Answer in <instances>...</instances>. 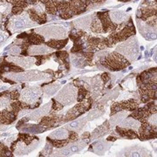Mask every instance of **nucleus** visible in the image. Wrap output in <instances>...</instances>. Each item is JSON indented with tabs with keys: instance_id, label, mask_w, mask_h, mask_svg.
I'll list each match as a JSON object with an SVG mask.
<instances>
[{
	"instance_id": "6",
	"label": "nucleus",
	"mask_w": 157,
	"mask_h": 157,
	"mask_svg": "<svg viewBox=\"0 0 157 157\" xmlns=\"http://www.w3.org/2000/svg\"><path fill=\"white\" fill-rule=\"evenodd\" d=\"M101 64L106 66L107 68H109L111 71H119L122 68L126 67L128 63V59L120 54L117 52H114L109 55H107L103 58V60L101 61Z\"/></svg>"
},
{
	"instance_id": "15",
	"label": "nucleus",
	"mask_w": 157,
	"mask_h": 157,
	"mask_svg": "<svg viewBox=\"0 0 157 157\" xmlns=\"http://www.w3.org/2000/svg\"><path fill=\"white\" fill-rule=\"evenodd\" d=\"M86 142L85 139L72 141V142H69L67 145H66L67 148L72 154H73V153H78V152L83 150L85 147H86Z\"/></svg>"
},
{
	"instance_id": "11",
	"label": "nucleus",
	"mask_w": 157,
	"mask_h": 157,
	"mask_svg": "<svg viewBox=\"0 0 157 157\" xmlns=\"http://www.w3.org/2000/svg\"><path fill=\"white\" fill-rule=\"evenodd\" d=\"M51 107H52V103H47L45 104V106H43L42 107H39L37 110L34 111H31L29 113V118L31 120H34L37 121L39 120L41 117H44L45 115L49 114V112L51 110Z\"/></svg>"
},
{
	"instance_id": "14",
	"label": "nucleus",
	"mask_w": 157,
	"mask_h": 157,
	"mask_svg": "<svg viewBox=\"0 0 157 157\" xmlns=\"http://www.w3.org/2000/svg\"><path fill=\"white\" fill-rule=\"evenodd\" d=\"M69 130L66 128H60L51 133L48 138L52 140H67L69 138Z\"/></svg>"
},
{
	"instance_id": "12",
	"label": "nucleus",
	"mask_w": 157,
	"mask_h": 157,
	"mask_svg": "<svg viewBox=\"0 0 157 157\" xmlns=\"http://www.w3.org/2000/svg\"><path fill=\"white\" fill-rule=\"evenodd\" d=\"M110 19L114 24H121V23L127 22L129 18V15L124 11H112L109 13Z\"/></svg>"
},
{
	"instance_id": "27",
	"label": "nucleus",
	"mask_w": 157,
	"mask_h": 157,
	"mask_svg": "<svg viewBox=\"0 0 157 157\" xmlns=\"http://www.w3.org/2000/svg\"><path fill=\"white\" fill-rule=\"evenodd\" d=\"M11 6L9 3H4L0 5V13L5 14V15H8L11 11Z\"/></svg>"
},
{
	"instance_id": "9",
	"label": "nucleus",
	"mask_w": 157,
	"mask_h": 157,
	"mask_svg": "<svg viewBox=\"0 0 157 157\" xmlns=\"http://www.w3.org/2000/svg\"><path fill=\"white\" fill-rule=\"evenodd\" d=\"M54 49L51 48L50 46L45 45H32L27 51L30 56H33V55H46L49 54L51 52H52Z\"/></svg>"
},
{
	"instance_id": "30",
	"label": "nucleus",
	"mask_w": 157,
	"mask_h": 157,
	"mask_svg": "<svg viewBox=\"0 0 157 157\" xmlns=\"http://www.w3.org/2000/svg\"><path fill=\"white\" fill-rule=\"evenodd\" d=\"M0 23H1V15H0Z\"/></svg>"
},
{
	"instance_id": "19",
	"label": "nucleus",
	"mask_w": 157,
	"mask_h": 157,
	"mask_svg": "<svg viewBox=\"0 0 157 157\" xmlns=\"http://www.w3.org/2000/svg\"><path fill=\"white\" fill-rule=\"evenodd\" d=\"M93 18H94L93 15L92 16H86V17H81V18H79L78 20H76L74 22V24L78 28L86 30V29H88L90 27V25H91V22H92Z\"/></svg>"
},
{
	"instance_id": "1",
	"label": "nucleus",
	"mask_w": 157,
	"mask_h": 157,
	"mask_svg": "<svg viewBox=\"0 0 157 157\" xmlns=\"http://www.w3.org/2000/svg\"><path fill=\"white\" fill-rule=\"evenodd\" d=\"M115 52L121 54L129 61H135L139 54V47L136 38H130L128 40L122 42L116 47Z\"/></svg>"
},
{
	"instance_id": "10",
	"label": "nucleus",
	"mask_w": 157,
	"mask_h": 157,
	"mask_svg": "<svg viewBox=\"0 0 157 157\" xmlns=\"http://www.w3.org/2000/svg\"><path fill=\"white\" fill-rule=\"evenodd\" d=\"M87 120L86 117L79 118L76 121H73L72 122L67 123L64 128L68 129L69 131H74L76 133H81V131L84 129L85 126L86 125Z\"/></svg>"
},
{
	"instance_id": "13",
	"label": "nucleus",
	"mask_w": 157,
	"mask_h": 157,
	"mask_svg": "<svg viewBox=\"0 0 157 157\" xmlns=\"http://www.w3.org/2000/svg\"><path fill=\"white\" fill-rule=\"evenodd\" d=\"M141 123L140 122L139 120L135 119L133 117L125 118L123 121L119 124V127L121 128H130L135 130V131H138V129L140 128Z\"/></svg>"
},
{
	"instance_id": "16",
	"label": "nucleus",
	"mask_w": 157,
	"mask_h": 157,
	"mask_svg": "<svg viewBox=\"0 0 157 157\" xmlns=\"http://www.w3.org/2000/svg\"><path fill=\"white\" fill-rule=\"evenodd\" d=\"M70 61L72 63L73 67L78 68L84 67L86 63V57L80 55L79 53H74L70 56Z\"/></svg>"
},
{
	"instance_id": "23",
	"label": "nucleus",
	"mask_w": 157,
	"mask_h": 157,
	"mask_svg": "<svg viewBox=\"0 0 157 157\" xmlns=\"http://www.w3.org/2000/svg\"><path fill=\"white\" fill-rule=\"evenodd\" d=\"M149 152H147V150H145L143 149L142 147H139L138 149L135 148V149H132L128 152V155H129V156H146V155H148Z\"/></svg>"
},
{
	"instance_id": "5",
	"label": "nucleus",
	"mask_w": 157,
	"mask_h": 157,
	"mask_svg": "<svg viewBox=\"0 0 157 157\" xmlns=\"http://www.w3.org/2000/svg\"><path fill=\"white\" fill-rule=\"evenodd\" d=\"M35 32L48 39H63L67 36V30L60 25H49L43 28L36 29Z\"/></svg>"
},
{
	"instance_id": "8",
	"label": "nucleus",
	"mask_w": 157,
	"mask_h": 157,
	"mask_svg": "<svg viewBox=\"0 0 157 157\" xmlns=\"http://www.w3.org/2000/svg\"><path fill=\"white\" fill-rule=\"evenodd\" d=\"M7 61H10L17 66L21 67L24 69L31 67L35 64V59L33 57H16L11 56L6 58Z\"/></svg>"
},
{
	"instance_id": "2",
	"label": "nucleus",
	"mask_w": 157,
	"mask_h": 157,
	"mask_svg": "<svg viewBox=\"0 0 157 157\" xmlns=\"http://www.w3.org/2000/svg\"><path fill=\"white\" fill-rule=\"evenodd\" d=\"M36 23L33 22L27 12H23L21 14H16L11 17L8 24V28L12 33L19 32L25 29L33 27Z\"/></svg>"
},
{
	"instance_id": "17",
	"label": "nucleus",
	"mask_w": 157,
	"mask_h": 157,
	"mask_svg": "<svg viewBox=\"0 0 157 157\" xmlns=\"http://www.w3.org/2000/svg\"><path fill=\"white\" fill-rule=\"evenodd\" d=\"M111 145H112V143L109 142L108 140H106V141H104V140L97 141L94 145V152L96 153V154L101 155V154L107 152V149L110 147Z\"/></svg>"
},
{
	"instance_id": "26",
	"label": "nucleus",
	"mask_w": 157,
	"mask_h": 157,
	"mask_svg": "<svg viewBox=\"0 0 157 157\" xmlns=\"http://www.w3.org/2000/svg\"><path fill=\"white\" fill-rule=\"evenodd\" d=\"M33 11L39 16H43L45 15V6L43 3H37L36 5H34L33 8H31Z\"/></svg>"
},
{
	"instance_id": "24",
	"label": "nucleus",
	"mask_w": 157,
	"mask_h": 157,
	"mask_svg": "<svg viewBox=\"0 0 157 157\" xmlns=\"http://www.w3.org/2000/svg\"><path fill=\"white\" fill-rule=\"evenodd\" d=\"M103 113H104V112L102 110H100V109H94V110H92V111H90L88 113V114L86 115V118L87 121H94V120L98 119V118L102 116Z\"/></svg>"
},
{
	"instance_id": "20",
	"label": "nucleus",
	"mask_w": 157,
	"mask_h": 157,
	"mask_svg": "<svg viewBox=\"0 0 157 157\" xmlns=\"http://www.w3.org/2000/svg\"><path fill=\"white\" fill-rule=\"evenodd\" d=\"M107 122H106V125L105 124H103V125H101L100 127H98V128H96L95 130L93 132V134L92 135H90V137L92 138V139H97V138H100L101 136H103V135H105L107 134V132H108V130H109V127L107 125Z\"/></svg>"
},
{
	"instance_id": "32",
	"label": "nucleus",
	"mask_w": 157,
	"mask_h": 157,
	"mask_svg": "<svg viewBox=\"0 0 157 157\" xmlns=\"http://www.w3.org/2000/svg\"><path fill=\"white\" fill-rule=\"evenodd\" d=\"M0 84H1V81H0Z\"/></svg>"
},
{
	"instance_id": "22",
	"label": "nucleus",
	"mask_w": 157,
	"mask_h": 157,
	"mask_svg": "<svg viewBox=\"0 0 157 157\" xmlns=\"http://www.w3.org/2000/svg\"><path fill=\"white\" fill-rule=\"evenodd\" d=\"M67 43V39L59 40V41H56L55 39V40H50L49 42H47V45L52 49H60V48H63Z\"/></svg>"
},
{
	"instance_id": "28",
	"label": "nucleus",
	"mask_w": 157,
	"mask_h": 157,
	"mask_svg": "<svg viewBox=\"0 0 157 157\" xmlns=\"http://www.w3.org/2000/svg\"><path fill=\"white\" fill-rule=\"evenodd\" d=\"M7 53L11 54L12 56H17L21 53V48L17 45H14V46H11V49L7 52Z\"/></svg>"
},
{
	"instance_id": "3",
	"label": "nucleus",
	"mask_w": 157,
	"mask_h": 157,
	"mask_svg": "<svg viewBox=\"0 0 157 157\" xmlns=\"http://www.w3.org/2000/svg\"><path fill=\"white\" fill-rule=\"evenodd\" d=\"M78 96V88L73 84L65 86L55 96L54 100L63 106H69L75 103Z\"/></svg>"
},
{
	"instance_id": "7",
	"label": "nucleus",
	"mask_w": 157,
	"mask_h": 157,
	"mask_svg": "<svg viewBox=\"0 0 157 157\" xmlns=\"http://www.w3.org/2000/svg\"><path fill=\"white\" fill-rule=\"evenodd\" d=\"M8 78L16 79V80H36V79H41V78H47L48 75L44 74L38 72V71H33V72H28V73H24V74H8Z\"/></svg>"
},
{
	"instance_id": "18",
	"label": "nucleus",
	"mask_w": 157,
	"mask_h": 157,
	"mask_svg": "<svg viewBox=\"0 0 157 157\" xmlns=\"http://www.w3.org/2000/svg\"><path fill=\"white\" fill-rule=\"evenodd\" d=\"M128 113L127 112V111H122V112H119V113H113V116L111 117L110 119V128H113V127H115V126H117L119 124L121 123L122 121H123L125 118L128 116Z\"/></svg>"
},
{
	"instance_id": "21",
	"label": "nucleus",
	"mask_w": 157,
	"mask_h": 157,
	"mask_svg": "<svg viewBox=\"0 0 157 157\" xmlns=\"http://www.w3.org/2000/svg\"><path fill=\"white\" fill-rule=\"evenodd\" d=\"M60 87H61V85L59 83H53V84L45 86L42 89H43V92L45 93L46 95L52 96L55 94L60 89Z\"/></svg>"
},
{
	"instance_id": "25",
	"label": "nucleus",
	"mask_w": 157,
	"mask_h": 157,
	"mask_svg": "<svg viewBox=\"0 0 157 157\" xmlns=\"http://www.w3.org/2000/svg\"><path fill=\"white\" fill-rule=\"evenodd\" d=\"M89 28L94 33H101L102 31V25H101V21L98 18H93Z\"/></svg>"
},
{
	"instance_id": "31",
	"label": "nucleus",
	"mask_w": 157,
	"mask_h": 157,
	"mask_svg": "<svg viewBox=\"0 0 157 157\" xmlns=\"http://www.w3.org/2000/svg\"><path fill=\"white\" fill-rule=\"evenodd\" d=\"M56 1H63V0H56Z\"/></svg>"
},
{
	"instance_id": "29",
	"label": "nucleus",
	"mask_w": 157,
	"mask_h": 157,
	"mask_svg": "<svg viewBox=\"0 0 157 157\" xmlns=\"http://www.w3.org/2000/svg\"><path fill=\"white\" fill-rule=\"evenodd\" d=\"M7 39H8V34L6 33V32L0 30V46L6 43Z\"/></svg>"
},
{
	"instance_id": "4",
	"label": "nucleus",
	"mask_w": 157,
	"mask_h": 157,
	"mask_svg": "<svg viewBox=\"0 0 157 157\" xmlns=\"http://www.w3.org/2000/svg\"><path fill=\"white\" fill-rule=\"evenodd\" d=\"M43 94V89L39 86H30L25 87L20 92L19 100L24 103L29 105L30 107H33Z\"/></svg>"
}]
</instances>
